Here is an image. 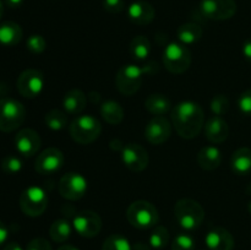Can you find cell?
Instances as JSON below:
<instances>
[{"mask_svg":"<svg viewBox=\"0 0 251 250\" xmlns=\"http://www.w3.org/2000/svg\"><path fill=\"white\" fill-rule=\"evenodd\" d=\"M2 250H24V249H22L21 245H20L19 243L11 242V243H7Z\"/></svg>","mask_w":251,"mask_h":250,"instance_id":"cell-44","label":"cell"},{"mask_svg":"<svg viewBox=\"0 0 251 250\" xmlns=\"http://www.w3.org/2000/svg\"><path fill=\"white\" fill-rule=\"evenodd\" d=\"M100 115L110 125H118L124 119V109L117 100H105L100 104Z\"/></svg>","mask_w":251,"mask_h":250,"instance_id":"cell-26","label":"cell"},{"mask_svg":"<svg viewBox=\"0 0 251 250\" xmlns=\"http://www.w3.org/2000/svg\"><path fill=\"white\" fill-rule=\"evenodd\" d=\"M7 237H9V229L5 225V223L0 221V247L4 245V243L7 240Z\"/></svg>","mask_w":251,"mask_h":250,"instance_id":"cell-41","label":"cell"},{"mask_svg":"<svg viewBox=\"0 0 251 250\" xmlns=\"http://www.w3.org/2000/svg\"><path fill=\"white\" fill-rule=\"evenodd\" d=\"M129 51L135 60H145L151 53V42L145 36L134 37L130 42Z\"/></svg>","mask_w":251,"mask_h":250,"instance_id":"cell-27","label":"cell"},{"mask_svg":"<svg viewBox=\"0 0 251 250\" xmlns=\"http://www.w3.org/2000/svg\"><path fill=\"white\" fill-rule=\"evenodd\" d=\"M44 123H46L47 127L53 131H60V130L65 129L68 125V117L63 110L51 109L44 117Z\"/></svg>","mask_w":251,"mask_h":250,"instance_id":"cell-29","label":"cell"},{"mask_svg":"<svg viewBox=\"0 0 251 250\" xmlns=\"http://www.w3.org/2000/svg\"><path fill=\"white\" fill-rule=\"evenodd\" d=\"M159 65L156 63V61H150L149 64L145 65V68H142V71L144 74H147V75H153V74L158 73Z\"/></svg>","mask_w":251,"mask_h":250,"instance_id":"cell-39","label":"cell"},{"mask_svg":"<svg viewBox=\"0 0 251 250\" xmlns=\"http://www.w3.org/2000/svg\"><path fill=\"white\" fill-rule=\"evenodd\" d=\"M65 162V157L58 147H48L37 156L34 169L42 175H51L60 171Z\"/></svg>","mask_w":251,"mask_h":250,"instance_id":"cell-13","label":"cell"},{"mask_svg":"<svg viewBox=\"0 0 251 250\" xmlns=\"http://www.w3.org/2000/svg\"><path fill=\"white\" fill-rule=\"evenodd\" d=\"M230 168L238 175L251 173V149L240 147L230 157Z\"/></svg>","mask_w":251,"mask_h":250,"instance_id":"cell-23","label":"cell"},{"mask_svg":"<svg viewBox=\"0 0 251 250\" xmlns=\"http://www.w3.org/2000/svg\"><path fill=\"white\" fill-rule=\"evenodd\" d=\"M245 191H247L248 195H251V181L247 185V188H245Z\"/></svg>","mask_w":251,"mask_h":250,"instance_id":"cell-46","label":"cell"},{"mask_svg":"<svg viewBox=\"0 0 251 250\" xmlns=\"http://www.w3.org/2000/svg\"><path fill=\"white\" fill-rule=\"evenodd\" d=\"M152 248L150 247V244H146V243H142V242H137L136 244L132 247L131 250H151Z\"/></svg>","mask_w":251,"mask_h":250,"instance_id":"cell-43","label":"cell"},{"mask_svg":"<svg viewBox=\"0 0 251 250\" xmlns=\"http://www.w3.org/2000/svg\"><path fill=\"white\" fill-rule=\"evenodd\" d=\"M163 64L171 74H184L191 65L190 50L184 44L172 42L163 50Z\"/></svg>","mask_w":251,"mask_h":250,"instance_id":"cell-7","label":"cell"},{"mask_svg":"<svg viewBox=\"0 0 251 250\" xmlns=\"http://www.w3.org/2000/svg\"><path fill=\"white\" fill-rule=\"evenodd\" d=\"M127 16L132 24L139 25V26H146L153 21L154 16H156V10L150 2L137 0L127 7Z\"/></svg>","mask_w":251,"mask_h":250,"instance_id":"cell-18","label":"cell"},{"mask_svg":"<svg viewBox=\"0 0 251 250\" xmlns=\"http://www.w3.org/2000/svg\"><path fill=\"white\" fill-rule=\"evenodd\" d=\"M4 2L10 9H17V7L21 6L24 0H4Z\"/></svg>","mask_w":251,"mask_h":250,"instance_id":"cell-42","label":"cell"},{"mask_svg":"<svg viewBox=\"0 0 251 250\" xmlns=\"http://www.w3.org/2000/svg\"><path fill=\"white\" fill-rule=\"evenodd\" d=\"M2 12H4V5H2V1L0 0V20L2 17Z\"/></svg>","mask_w":251,"mask_h":250,"instance_id":"cell-47","label":"cell"},{"mask_svg":"<svg viewBox=\"0 0 251 250\" xmlns=\"http://www.w3.org/2000/svg\"><path fill=\"white\" fill-rule=\"evenodd\" d=\"M169 242V232L163 225H156L150 234L149 244L152 249L162 250Z\"/></svg>","mask_w":251,"mask_h":250,"instance_id":"cell-30","label":"cell"},{"mask_svg":"<svg viewBox=\"0 0 251 250\" xmlns=\"http://www.w3.org/2000/svg\"><path fill=\"white\" fill-rule=\"evenodd\" d=\"M229 98L226 95H216L215 97L211 100L210 108L213 115H220V117H222V115L227 114L228 110H229Z\"/></svg>","mask_w":251,"mask_h":250,"instance_id":"cell-33","label":"cell"},{"mask_svg":"<svg viewBox=\"0 0 251 250\" xmlns=\"http://www.w3.org/2000/svg\"><path fill=\"white\" fill-rule=\"evenodd\" d=\"M203 34V29L200 25L195 22H186L181 25L176 31L179 42L184 46H190V44L198 43Z\"/></svg>","mask_w":251,"mask_h":250,"instance_id":"cell-25","label":"cell"},{"mask_svg":"<svg viewBox=\"0 0 251 250\" xmlns=\"http://www.w3.org/2000/svg\"><path fill=\"white\" fill-rule=\"evenodd\" d=\"M14 142L17 152L26 158L33 157L34 154L38 153L42 145V140L38 132L33 129H29V127L20 130L15 135Z\"/></svg>","mask_w":251,"mask_h":250,"instance_id":"cell-15","label":"cell"},{"mask_svg":"<svg viewBox=\"0 0 251 250\" xmlns=\"http://www.w3.org/2000/svg\"><path fill=\"white\" fill-rule=\"evenodd\" d=\"M26 119V108L11 97L0 98V131L12 132Z\"/></svg>","mask_w":251,"mask_h":250,"instance_id":"cell-5","label":"cell"},{"mask_svg":"<svg viewBox=\"0 0 251 250\" xmlns=\"http://www.w3.org/2000/svg\"><path fill=\"white\" fill-rule=\"evenodd\" d=\"M145 108L147 112L157 117V115L167 114L172 109V103L166 95L152 93L145 100Z\"/></svg>","mask_w":251,"mask_h":250,"instance_id":"cell-24","label":"cell"},{"mask_svg":"<svg viewBox=\"0 0 251 250\" xmlns=\"http://www.w3.org/2000/svg\"><path fill=\"white\" fill-rule=\"evenodd\" d=\"M24 168V163H22V159L19 156H15V154H7L2 158L1 161V169L6 174L10 175H15V174L20 173Z\"/></svg>","mask_w":251,"mask_h":250,"instance_id":"cell-32","label":"cell"},{"mask_svg":"<svg viewBox=\"0 0 251 250\" xmlns=\"http://www.w3.org/2000/svg\"><path fill=\"white\" fill-rule=\"evenodd\" d=\"M172 124L164 115L153 117L145 127V137L151 145H162L171 137Z\"/></svg>","mask_w":251,"mask_h":250,"instance_id":"cell-16","label":"cell"},{"mask_svg":"<svg viewBox=\"0 0 251 250\" xmlns=\"http://www.w3.org/2000/svg\"><path fill=\"white\" fill-rule=\"evenodd\" d=\"M46 80L41 70L27 69L17 78V91L25 98H36L43 91Z\"/></svg>","mask_w":251,"mask_h":250,"instance_id":"cell-11","label":"cell"},{"mask_svg":"<svg viewBox=\"0 0 251 250\" xmlns=\"http://www.w3.org/2000/svg\"><path fill=\"white\" fill-rule=\"evenodd\" d=\"M71 232H73V227H71L70 222L68 220H55L49 227V235H50L51 240L56 243H64L70 238Z\"/></svg>","mask_w":251,"mask_h":250,"instance_id":"cell-28","label":"cell"},{"mask_svg":"<svg viewBox=\"0 0 251 250\" xmlns=\"http://www.w3.org/2000/svg\"><path fill=\"white\" fill-rule=\"evenodd\" d=\"M102 218L95 211L85 210L74 216V229L83 238H93L98 235L102 230Z\"/></svg>","mask_w":251,"mask_h":250,"instance_id":"cell-12","label":"cell"},{"mask_svg":"<svg viewBox=\"0 0 251 250\" xmlns=\"http://www.w3.org/2000/svg\"><path fill=\"white\" fill-rule=\"evenodd\" d=\"M88 190V181L82 174L70 172L61 176L59 181V193L69 201L81 200Z\"/></svg>","mask_w":251,"mask_h":250,"instance_id":"cell-9","label":"cell"},{"mask_svg":"<svg viewBox=\"0 0 251 250\" xmlns=\"http://www.w3.org/2000/svg\"><path fill=\"white\" fill-rule=\"evenodd\" d=\"M58 250H80V249H77V248L74 247V245L68 244V245H61Z\"/></svg>","mask_w":251,"mask_h":250,"instance_id":"cell-45","label":"cell"},{"mask_svg":"<svg viewBox=\"0 0 251 250\" xmlns=\"http://www.w3.org/2000/svg\"><path fill=\"white\" fill-rule=\"evenodd\" d=\"M69 131L74 141L80 145H88L92 144L100 136L102 124L93 115L82 114L76 117L71 122Z\"/></svg>","mask_w":251,"mask_h":250,"instance_id":"cell-4","label":"cell"},{"mask_svg":"<svg viewBox=\"0 0 251 250\" xmlns=\"http://www.w3.org/2000/svg\"><path fill=\"white\" fill-rule=\"evenodd\" d=\"M198 164L203 171H215L222 163V152L216 146H206L199 151Z\"/></svg>","mask_w":251,"mask_h":250,"instance_id":"cell-21","label":"cell"},{"mask_svg":"<svg viewBox=\"0 0 251 250\" xmlns=\"http://www.w3.org/2000/svg\"><path fill=\"white\" fill-rule=\"evenodd\" d=\"M172 123L183 139L191 140L198 136L203 127L205 114L199 103L193 100H183L172 109Z\"/></svg>","mask_w":251,"mask_h":250,"instance_id":"cell-1","label":"cell"},{"mask_svg":"<svg viewBox=\"0 0 251 250\" xmlns=\"http://www.w3.org/2000/svg\"><path fill=\"white\" fill-rule=\"evenodd\" d=\"M242 51H243V55H244V58L251 64V38H248L247 41L243 43Z\"/></svg>","mask_w":251,"mask_h":250,"instance_id":"cell-40","label":"cell"},{"mask_svg":"<svg viewBox=\"0 0 251 250\" xmlns=\"http://www.w3.org/2000/svg\"><path fill=\"white\" fill-rule=\"evenodd\" d=\"M103 7L109 14H120L124 10V0H103Z\"/></svg>","mask_w":251,"mask_h":250,"instance_id":"cell-37","label":"cell"},{"mask_svg":"<svg viewBox=\"0 0 251 250\" xmlns=\"http://www.w3.org/2000/svg\"><path fill=\"white\" fill-rule=\"evenodd\" d=\"M87 104V97L80 88H71L63 98V108L65 113L71 115H78L85 110Z\"/></svg>","mask_w":251,"mask_h":250,"instance_id":"cell-20","label":"cell"},{"mask_svg":"<svg viewBox=\"0 0 251 250\" xmlns=\"http://www.w3.org/2000/svg\"><path fill=\"white\" fill-rule=\"evenodd\" d=\"M238 107H239V110L243 114L251 117V88L244 91V92L239 96Z\"/></svg>","mask_w":251,"mask_h":250,"instance_id":"cell-36","label":"cell"},{"mask_svg":"<svg viewBox=\"0 0 251 250\" xmlns=\"http://www.w3.org/2000/svg\"><path fill=\"white\" fill-rule=\"evenodd\" d=\"M195 240L190 234H179L172 243V250H195Z\"/></svg>","mask_w":251,"mask_h":250,"instance_id":"cell-34","label":"cell"},{"mask_svg":"<svg viewBox=\"0 0 251 250\" xmlns=\"http://www.w3.org/2000/svg\"><path fill=\"white\" fill-rule=\"evenodd\" d=\"M205 243L210 250H233L234 238L229 230L222 227H216L206 234Z\"/></svg>","mask_w":251,"mask_h":250,"instance_id":"cell-19","label":"cell"},{"mask_svg":"<svg viewBox=\"0 0 251 250\" xmlns=\"http://www.w3.org/2000/svg\"><path fill=\"white\" fill-rule=\"evenodd\" d=\"M126 220L137 229L154 228L159 221V213L156 206L146 200H137L130 203L126 210Z\"/></svg>","mask_w":251,"mask_h":250,"instance_id":"cell-3","label":"cell"},{"mask_svg":"<svg viewBox=\"0 0 251 250\" xmlns=\"http://www.w3.org/2000/svg\"><path fill=\"white\" fill-rule=\"evenodd\" d=\"M26 46L32 54H42L47 48V41L41 34H32L27 39Z\"/></svg>","mask_w":251,"mask_h":250,"instance_id":"cell-35","label":"cell"},{"mask_svg":"<svg viewBox=\"0 0 251 250\" xmlns=\"http://www.w3.org/2000/svg\"><path fill=\"white\" fill-rule=\"evenodd\" d=\"M200 10L206 19L225 21L237 14L238 6L235 0H201Z\"/></svg>","mask_w":251,"mask_h":250,"instance_id":"cell-10","label":"cell"},{"mask_svg":"<svg viewBox=\"0 0 251 250\" xmlns=\"http://www.w3.org/2000/svg\"><path fill=\"white\" fill-rule=\"evenodd\" d=\"M24 31L21 26L14 21H5L0 25V44L5 47H14L21 42Z\"/></svg>","mask_w":251,"mask_h":250,"instance_id":"cell-22","label":"cell"},{"mask_svg":"<svg viewBox=\"0 0 251 250\" xmlns=\"http://www.w3.org/2000/svg\"><path fill=\"white\" fill-rule=\"evenodd\" d=\"M142 78H144L142 68H139L134 64L123 65L115 76V86L122 95L132 96L141 88Z\"/></svg>","mask_w":251,"mask_h":250,"instance_id":"cell-8","label":"cell"},{"mask_svg":"<svg viewBox=\"0 0 251 250\" xmlns=\"http://www.w3.org/2000/svg\"><path fill=\"white\" fill-rule=\"evenodd\" d=\"M49 198L43 188L37 185L28 186L20 195V208L28 217H38L43 215L48 207Z\"/></svg>","mask_w":251,"mask_h":250,"instance_id":"cell-6","label":"cell"},{"mask_svg":"<svg viewBox=\"0 0 251 250\" xmlns=\"http://www.w3.org/2000/svg\"><path fill=\"white\" fill-rule=\"evenodd\" d=\"M122 161L127 169L140 173V172L145 171L149 166V152L140 144L130 142L123 147Z\"/></svg>","mask_w":251,"mask_h":250,"instance_id":"cell-14","label":"cell"},{"mask_svg":"<svg viewBox=\"0 0 251 250\" xmlns=\"http://www.w3.org/2000/svg\"><path fill=\"white\" fill-rule=\"evenodd\" d=\"M26 250H53L50 243L44 238H34L27 244Z\"/></svg>","mask_w":251,"mask_h":250,"instance_id":"cell-38","label":"cell"},{"mask_svg":"<svg viewBox=\"0 0 251 250\" xmlns=\"http://www.w3.org/2000/svg\"><path fill=\"white\" fill-rule=\"evenodd\" d=\"M248 211H249L250 215H251V201L249 202V205H248Z\"/></svg>","mask_w":251,"mask_h":250,"instance_id":"cell-48","label":"cell"},{"mask_svg":"<svg viewBox=\"0 0 251 250\" xmlns=\"http://www.w3.org/2000/svg\"><path fill=\"white\" fill-rule=\"evenodd\" d=\"M129 239L122 234H112L104 240L102 250H131Z\"/></svg>","mask_w":251,"mask_h":250,"instance_id":"cell-31","label":"cell"},{"mask_svg":"<svg viewBox=\"0 0 251 250\" xmlns=\"http://www.w3.org/2000/svg\"><path fill=\"white\" fill-rule=\"evenodd\" d=\"M205 136L211 144H222L229 136V125L220 115H212L205 124Z\"/></svg>","mask_w":251,"mask_h":250,"instance_id":"cell-17","label":"cell"},{"mask_svg":"<svg viewBox=\"0 0 251 250\" xmlns=\"http://www.w3.org/2000/svg\"><path fill=\"white\" fill-rule=\"evenodd\" d=\"M174 216L183 229L195 230L205 220V210L193 199H180L174 206Z\"/></svg>","mask_w":251,"mask_h":250,"instance_id":"cell-2","label":"cell"}]
</instances>
